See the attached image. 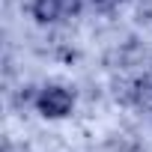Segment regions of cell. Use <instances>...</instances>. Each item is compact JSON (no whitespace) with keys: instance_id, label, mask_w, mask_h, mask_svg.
I'll list each match as a JSON object with an SVG mask.
<instances>
[{"instance_id":"6da1fadb","label":"cell","mask_w":152,"mask_h":152,"mask_svg":"<svg viewBox=\"0 0 152 152\" xmlns=\"http://www.w3.org/2000/svg\"><path fill=\"white\" fill-rule=\"evenodd\" d=\"M36 107L45 119H63L72 113L75 107V96L66 90V87H45L39 96H36Z\"/></svg>"},{"instance_id":"7a4b0ae2","label":"cell","mask_w":152,"mask_h":152,"mask_svg":"<svg viewBox=\"0 0 152 152\" xmlns=\"http://www.w3.org/2000/svg\"><path fill=\"white\" fill-rule=\"evenodd\" d=\"M30 12H33V18L39 24H51V21H60L63 18V9H60L57 0H36V3L30 6Z\"/></svg>"},{"instance_id":"3957f363","label":"cell","mask_w":152,"mask_h":152,"mask_svg":"<svg viewBox=\"0 0 152 152\" xmlns=\"http://www.w3.org/2000/svg\"><path fill=\"white\" fill-rule=\"evenodd\" d=\"M57 3H60V9H63V18H66V15H75V12L81 9V0H57Z\"/></svg>"},{"instance_id":"277c9868","label":"cell","mask_w":152,"mask_h":152,"mask_svg":"<svg viewBox=\"0 0 152 152\" xmlns=\"http://www.w3.org/2000/svg\"><path fill=\"white\" fill-rule=\"evenodd\" d=\"M99 3H104V6H107V3H119V0H99Z\"/></svg>"},{"instance_id":"5b68a950","label":"cell","mask_w":152,"mask_h":152,"mask_svg":"<svg viewBox=\"0 0 152 152\" xmlns=\"http://www.w3.org/2000/svg\"><path fill=\"white\" fill-rule=\"evenodd\" d=\"M6 152H12V149H6Z\"/></svg>"}]
</instances>
